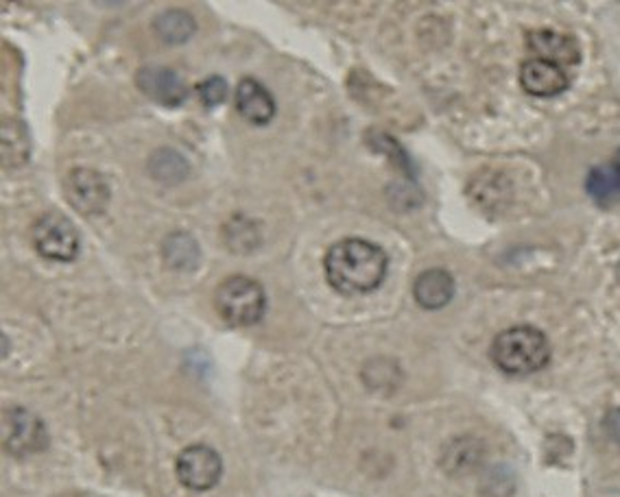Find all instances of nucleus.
<instances>
[{
	"mask_svg": "<svg viewBox=\"0 0 620 497\" xmlns=\"http://www.w3.org/2000/svg\"><path fill=\"white\" fill-rule=\"evenodd\" d=\"M228 92H230L228 81H225L223 77H208L201 83H197L199 101L208 109L219 107L225 99H228Z\"/></svg>",
	"mask_w": 620,
	"mask_h": 497,
	"instance_id": "17",
	"label": "nucleus"
},
{
	"mask_svg": "<svg viewBox=\"0 0 620 497\" xmlns=\"http://www.w3.org/2000/svg\"><path fill=\"white\" fill-rule=\"evenodd\" d=\"M492 360L509 375H531L551 360V343L538 327L518 325L500 332L492 345Z\"/></svg>",
	"mask_w": 620,
	"mask_h": 497,
	"instance_id": "2",
	"label": "nucleus"
},
{
	"mask_svg": "<svg viewBox=\"0 0 620 497\" xmlns=\"http://www.w3.org/2000/svg\"><path fill=\"white\" fill-rule=\"evenodd\" d=\"M234 103L238 114L258 127L269 125L271 118L276 116V101H273L271 92L256 79H243L238 83Z\"/></svg>",
	"mask_w": 620,
	"mask_h": 497,
	"instance_id": "9",
	"label": "nucleus"
},
{
	"mask_svg": "<svg viewBox=\"0 0 620 497\" xmlns=\"http://www.w3.org/2000/svg\"><path fill=\"white\" fill-rule=\"evenodd\" d=\"M415 301L426 310H439L450 303L455 297V280L444 269L424 271L413 284Z\"/></svg>",
	"mask_w": 620,
	"mask_h": 497,
	"instance_id": "12",
	"label": "nucleus"
},
{
	"mask_svg": "<svg viewBox=\"0 0 620 497\" xmlns=\"http://www.w3.org/2000/svg\"><path fill=\"white\" fill-rule=\"evenodd\" d=\"M164 260L169 262L173 269H193L199 262V247L197 242L193 240V236L188 234H171L166 238L164 247Z\"/></svg>",
	"mask_w": 620,
	"mask_h": 497,
	"instance_id": "15",
	"label": "nucleus"
},
{
	"mask_svg": "<svg viewBox=\"0 0 620 497\" xmlns=\"http://www.w3.org/2000/svg\"><path fill=\"white\" fill-rule=\"evenodd\" d=\"M66 197L81 214H99L110 201V186L97 171L77 168L66 179Z\"/></svg>",
	"mask_w": 620,
	"mask_h": 497,
	"instance_id": "7",
	"label": "nucleus"
},
{
	"mask_svg": "<svg viewBox=\"0 0 620 497\" xmlns=\"http://www.w3.org/2000/svg\"><path fill=\"white\" fill-rule=\"evenodd\" d=\"M33 242L46 260L70 262L79 253V232L70 218L51 212L44 214L33 227Z\"/></svg>",
	"mask_w": 620,
	"mask_h": 497,
	"instance_id": "4",
	"label": "nucleus"
},
{
	"mask_svg": "<svg viewBox=\"0 0 620 497\" xmlns=\"http://www.w3.org/2000/svg\"><path fill=\"white\" fill-rule=\"evenodd\" d=\"M149 171L155 179L166 181V184H173V181H182L186 177L188 164L180 153H175L171 149H162L151 155Z\"/></svg>",
	"mask_w": 620,
	"mask_h": 497,
	"instance_id": "16",
	"label": "nucleus"
},
{
	"mask_svg": "<svg viewBox=\"0 0 620 497\" xmlns=\"http://www.w3.org/2000/svg\"><path fill=\"white\" fill-rule=\"evenodd\" d=\"M214 306L225 323L234 327L256 325L267 310V295L252 277L232 275L214 293Z\"/></svg>",
	"mask_w": 620,
	"mask_h": 497,
	"instance_id": "3",
	"label": "nucleus"
},
{
	"mask_svg": "<svg viewBox=\"0 0 620 497\" xmlns=\"http://www.w3.org/2000/svg\"><path fill=\"white\" fill-rule=\"evenodd\" d=\"M527 46H529V51L538 55V59H544V62H551L559 68L577 64L581 57L575 40L568 38V35L548 31V29L531 31L527 35Z\"/></svg>",
	"mask_w": 620,
	"mask_h": 497,
	"instance_id": "11",
	"label": "nucleus"
},
{
	"mask_svg": "<svg viewBox=\"0 0 620 497\" xmlns=\"http://www.w3.org/2000/svg\"><path fill=\"white\" fill-rule=\"evenodd\" d=\"M588 195L601 205L620 203V168L599 166L588 175Z\"/></svg>",
	"mask_w": 620,
	"mask_h": 497,
	"instance_id": "13",
	"label": "nucleus"
},
{
	"mask_svg": "<svg viewBox=\"0 0 620 497\" xmlns=\"http://www.w3.org/2000/svg\"><path fill=\"white\" fill-rule=\"evenodd\" d=\"M223 474L221 456L208 445H190L177 458V478L190 491H210Z\"/></svg>",
	"mask_w": 620,
	"mask_h": 497,
	"instance_id": "6",
	"label": "nucleus"
},
{
	"mask_svg": "<svg viewBox=\"0 0 620 497\" xmlns=\"http://www.w3.org/2000/svg\"><path fill=\"white\" fill-rule=\"evenodd\" d=\"M520 86L531 96H557L568 88V77L564 68H559L544 59H529L520 68Z\"/></svg>",
	"mask_w": 620,
	"mask_h": 497,
	"instance_id": "10",
	"label": "nucleus"
},
{
	"mask_svg": "<svg viewBox=\"0 0 620 497\" xmlns=\"http://www.w3.org/2000/svg\"><path fill=\"white\" fill-rule=\"evenodd\" d=\"M605 432L610 434L616 443H620V408L612 410L610 415L605 417Z\"/></svg>",
	"mask_w": 620,
	"mask_h": 497,
	"instance_id": "18",
	"label": "nucleus"
},
{
	"mask_svg": "<svg viewBox=\"0 0 620 497\" xmlns=\"http://www.w3.org/2000/svg\"><path fill=\"white\" fill-rule=\"evenodd\" d=\"M614 166H616V168H620V151L616 153V160H614Z\"/></svg>",
	"mask_w": 620,
	"mask_h": 497,
	"instance_id": "19",
	"label": "nucleus"
},
{
	"mask_svg": "<svg viewBox=\"0 0 620 497\" xmlns=\"http://www.w3.org/2000/svg\"><path fill=\"white\" fill-rule=\"evenodd\" d=\"M324 269L330 286L339 293L363 295L385 282L389 258L374 242L345 238L328 249Z\"/></svg>",
	"mask_w": 620,
	"mask_h": 497,
	"instance_id": "1",
	"label": "nucleus"
},
{
	"mask_svg": "<svg viewBox=\"0 0 620 497\" xmlns=\"http://www.w3.org/2000/svg\"><path fill=\"white\" fill-rule=\"evenodd\" d=\"M153 27L158 31L160 38L169 44H182L188 38H193V33L197 31V24L193 16L186 14V11H166L153 20Z\"/></svg>",
	"mask_w": 620,
	"mask_h": 497,
	"instance_id": "14",
	"label": "nucleus"
},
{
	"mask_svg": "<svg viewBox=\"0 0 620 497\" xmlns=\"http://www.w3.org/2000/svg\"><path fill=\"white\" fill-rule=\"evenodd\" d=\"M618 280H620V264H618Z\"/></svg>",
	"mask_w": 620,
	"mask_h": 497,
	"instance_id": "20",
	"label": "nucleus"
},
{
	"mask_svg": "<svg viewBox=\"0 0 620 497\" xmlns=\"http://www.w3.org/2000/svg\"><path fill=\"white\" fill-rule=\"evenodd\" d=\"M136 81H138V88L145 92L153 103L164 105V107H180L188 96L186 83L171 68H160V66L142 68L138 72Z\"/></svg>",
	"mask_w": 620,
	"mask_h": 497,
	"instance_id": "8",
	"label": "nucleus"
},
{
	"mask_svg": "<svg viewBox=\"0 0 620 497\" xmlns=\"http://www.w3.org/2000/svg\"><path fill=\"white\" fill-rule=\"evenodd\" d=\"M3 443L14 456H31L42 452L49 436L44 423L27 408H7L3 415Z\"/></svg>",
	"mask_w": 620,
	"mask_h": 497,
	"instance_id": "5",
	"label": "nucleus"
}]
</instances>
